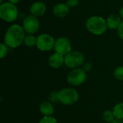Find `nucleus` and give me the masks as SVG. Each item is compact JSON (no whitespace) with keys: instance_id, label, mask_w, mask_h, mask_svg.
<instances>
[{"instance_id":"10","label":"nucleus","mask_w":123,"mask_h":123,"mask_svg":"<svg viewBox=\"0 0 123 123\" xmlns=\"http://www.w3.org/2000/svg\"><path fill=\"white\" fill-rule=\"evenodd\" d=\"M69 8L70 7L66 4L59 3L53 6V13L55 17L59 18H63L67 16L68 14L69 13Z\"/></svg>"},{"instance_id":"7","label":"nucleus","mask_w":123,"mask_h":123,"mask_svg":"<svg viewBox=\"0 0 123 123\" xmlns=\"http://www.w3.org/2000/svg\"><path fill=\"white\" fill-rule=\"evenodd\" d=\"M86 79V73L82 68L72 70L67 76V81L73 86H79Z\"/></svg>"},{"instance_id":"27","label":"nucleus","mask_w":123,"mask_h":123,"mask_svg":"<svg viewBox=\"0 0 123 123\" xmlns=\"http://www.w3.org/2000/svg\"><path fill=\"white\" fill-rule=\"evenodd\" d=\"M2 1H3V0H0V3H2Z\"/></svg>"},{"instance_id":"24","label":"nucleus","mask_w":123,"mask_h":123,"mask_svg":"<svg viewBox=\"0 0 123 123\" xmlns=\"http://www.w3.org/2000/svg\"><path fill=\"white\" fill-rule=\"evenodd\" d=\"M123 123V120H120V119H115L113 123Z\"/></svg>"},{"instance_id":"14","label":"nucleus","mask_w":123,"mask_h":123,"mask_svg":"<svg viewBox=\"0 0 123 123\" xmlns=\"http://www.w3.org/2000/svg\"><path fill=\"white\" fill-rule=\"evenodd\" d=\"M40 111L45 116H51L54 112V107L49 102H43L40 105Z\"/></svg>"},{"instance_id":"9","label":"nucleus","mask_w":123,"mask_h":123,"mask_svg":"<svg viewBox=\"0 0 123 123\" xmlns=\"http://www.w3.org/2000/svg\"><path fill=\"white\" fill-rule=\"evenodd\" d=\"M54 50L55 53L66 55L71 51V41L66 37H59L55 40Z\"/></svg>"},{"instance_id":"21","label":"nucleus","mask_w":123,"mask_h":123,"mask_svg":"<svg viewBox=\"0 0 123 123\" xmlns=\"http://www.w3.org/2000/svg\"><path fill=\"white\" fill-rule=\"evenodd\" d=\"M79 3V0H67L66 4L69 7H75Z\"/></svg>"},{"instance_id":"17","label":"nucleus","mask_w":123,"mask_h":123,"mask_svg":"<svg viewBox=\"0 0 123 123\" xmlns=\"http://www.w3.org/2000/svg\"><path fill=\"white\" fill-rule=\"evenodd\" d=\"M103 119L105 122L108 123H113V121L116 119L115 117V115L113 113V111L110 110H106L103 114Z\"/></svg>"},{"instance_id":"19","label":"nucleus","mask_w":123,"mask_h":123,"mask_svg":"<svg viewBox=\"0 0 123 123\" xmlns=\"http://www.w3.org/2000/svg\"><path fill=\"white\" fill-rule=\"evenodd\" d=\"M8 53V46L5 43H1L0 45V58H4Z\"/></svg>"},{"instance_id":"26","label":"nucleus","mask_w":123,"mask_h":123,"mask_svg":"<svg viewBox=\"0 0 123 123\" xmlns=\"http://www.w3.org/2000/svg\"><path fill=\"white\" fill-rule=\"evenodd\" d=\"M119 13H120V16L123 18V6L120 9V12H119Z\"/></svg>"},{"instance_id":"11","label":"nucleus","mask_w":123,"mask_h":123,"mask_svg":"<svg viewBox=\"0 0 123 123\" xmlns=\"http://www.w3.org/2000/svg\"><path fill=\"white\" fill-rule=\"evenodd\" d=\"M32 15L35 17H40L43 15L46 12V5L42 1H37L33 3L30 8Z\"/></svg>"},{"instance_id":"12","label":"nucleus","mask_w":123,"mask_h":123,"mask_svg":"<svg viewBox=\"0 0 123 123\" xmlns=\"http://www.w3.org/2000/svg\"><path fill=\"white\" fill-rule=\"evenodd\" d=\"M49 66L53 68H58L64 63V57L58 53L51 55L48 59Z\"/></svg>"},{"instance_id":"22","label":"nucleus","mask_w":123,"mask_h":123,"mask_svg":"<svg viewBox=\"0 0 123 123\" xmlns=\"http://www.w3.org/2000/svg\"><path fill=\"white\" fill-rule=\"evenodd\" d=\"M92 64L90 63H84V66H83V68H82V69L86 73L92 70Z\"/></svg>"},{"instance_id":"4","label":"nucleus","mask_w":123,"mask_h":123,"mask_svg":"<svg viewBox=\"0 0 123 123\" xmlns=\"http://www.w3.org/2000/svg\"><path fill=\"white\" fill-rule=\"evenodd\" d=\"M58 101L64 105H71L79 99V93L74 89L66 88L58 92Z\"/></svg>"},{"instance_id":"8","label":"nucleus","mask_w":123,"mask_h":123,"mask_svg":"<svg viewBox=\"0 0 123 123\" xmlns=\"http://www.w3.org/2000/svg\"><path fill=\"white\" fill-rule=\"evenodd\" d=\"M23 28L25 31L30 35L37 32L40 28V22L37 17L32 14L27 16L23 21Z\"/></svg>"},{"instance_id":"3","label":"nucleus","mask_w":123,"mask_h":123,"mask_svg":"<svg viewBox=\"0 0 123 123\" xmlns=\"http://www.w3.org/2000/svg\"><path fill=\"white\" fill-rule=\"evenodd\" d=\"M18 17V9L15 4L10 2L2 3L0 5V17L6 22H14Z\"/></svg>"},{"instance_id":"16","label":"nucleus","mask_w":123,"mask_h":123,"mask_svg":"<svg viewBox=\"0 0 123 123\" xmlns=\"http://www.w3.org/2000/svg\"><path fill=\"white\" fill-rule=\"evenodd\" d=\"M36 43H37V37L33 35H28L25 36L24 40V43L26 46L32 47L34 45H36Z\"/></svg>"},{"instance_id":"25","label":"nucleus","mask_w":123,"mask_h":123,"mask_svg":"<svg viewBox=\"0 0 123 123\" xmlns=\"http://www.w3.org/2000/svg\"><path fill=\"white\" fill-rule=\"evenodd\" d=\"M20 0H9V2L12 3V4H17Z\"/></svg>"},{"instance_id":"23","label":"nucleus","mask_w":123,"mask_h":123,"mask_svg":"<svg viewBox=\"0 0 123 123\" xmlns=\"http://www.w3.org/2000/svg\"><path fill=\"white\" fill-rule=\"evenodd\" d=\"M117 32H118L120 37L123 40V21H122L119 28L117 29Z\"/></svg>"},{"instance_id":"2","label":"nucleus","mask_w":123,"mask_h":123,"mask_svg":"<svg viewBox=\"0 0 123 123\" xmlns=\"http://www.w3.org/2000/svg\"><path fill=\"white\" fill-rule=\"evenodd\" d=\"M86 27L91 33L100 35L103 34L107 29V21L100 16H92L86 22Z\"/></svg>"},{"instance_id":"15","label":"nucleus","mask_w":123,"mask_h":123,"mask_svg":"<svg viewBox=\"0 0 123 123\" xmlns=\"http://www.w3.org/2000/svg\"><path fill=\"white\" fill-rule=\"evenodd\" d=\"M112 111L116 119L123 120V102L117 104L114 107Z\"/></svg>"},{"instance_id":"5","label":"nucleus","mask_w":123,"mask_h":123,"mask_svg":"<svg viewBox=\"0 0 123 123\" xmlns=\"http://www.w3.org/2000/svg\"><path fill=\"white\" fill-rule=\"evenodd\" d=\"M84 62V55L79 51H71L64 56V63L70 68H78Z\"/></svg>"},{"instance_id":"18","label":"nucleus","mask_w":123,"mask_h":123,"mask_svg":"<svg viewBox=\"0 0 123 123\" xmlns=\"http://www.w3.org/2000/svg\"><path fill=\"white\" fill-rule=\"evenodd\" d=\"M114 76L117 79L123 81V66H119L115 70Z\"/></svg>"},{"instance_id":"6","label":"nucleus","mask_w":123,"mask_h":123,"mask_svg":"<svg viewBox=\"0 0 123 123\" xmlns=\"http://www.w3.org/2000/svg\"><path fill=\"white\" fill-rule=\"evenodd\" d=\"M55 40L48 34H42L37 37L36 46L42 51H49L54 48Z\"/></svg>"},{"instance_id":"1","label":"nucleus","mask_w":123,"mask_h":123,"mask_svg":"<svg viewBox=\"0 0 123 123\" xmlns=\"http://www.w3.org/2000/svg\"><path fill=\"white\" fill-rule=\"evenodd\" d=\"M25 30L19 25H12L4 35V43L9 48H15L21 45L25 40Z\"/></svg>"},{"instance_id":"13","label":"nucleus","mask_w":123,"mask_h":123,"mask_svg":"<svg viewBox=\"0 0 123 123\" xmlns=\"http://www.w3.org/2000/svg\"><path fill=\"white\" fill-rule=\"evenodd\" d=\"M107 28L110 30H117L122 22L121 18L117 14H111L107 19Z\"/></svg>"},{"instance_id":"20","label":"nucleus","mask_w":123,"mask_h":123,"mask_svg":"<svg viewBox=\"0 0 123 123\" xmlns=\"http://www.w3.org/2000/svg\"><path fill=\"white\" fill-rule=\"evenodd\" d=\"M39 123H57V120L52 116H45L40 120Z\"/></svg>"}]
</instances>
